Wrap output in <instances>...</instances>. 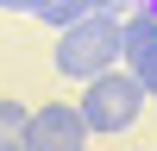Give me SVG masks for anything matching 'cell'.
<instances>
[{"label": "cell", "mask_w": 157, "mask_h": 151, "mask_svg": "<svg viewBox=\"0 0 157 151\" xmlns=\"http://www.w3.org/2000/svg\"><path fill=\"white\" fill-rule=\"evenodd\" d=\"M88 13H101L94 0H44L32 19H44V25H57V32H69V25H75V19H88Z\"/></svg>", "instance_id": "5"}, {"label": "cell", "mask_w": 157, "mask_h": 151, "mask_svg": "<svg viewBox=\"0 0 157 151\" xmlns=\"http://www.w3.org/2000/svg\"><path fill=\"white\" fill-rule=\"evenodd\" d=\"M25 101H0V151H25Z\"/></svg>", "instance_id": "6"}, {"label": "cell", "mask_w": 157, "mask_h": 151, "mask_svg": "<svg viewBox=\"0 0 157 151\" xmlns=\"http://www.w3.org/2000/svg\"><path fill=\"white\" fill-rule=\"evenodd\" d=\"M75 113H82V126H88V138H113V132H126V126H138V113H145V95H138V82L126 69H107V76H94V82L82 88V101H75Z\"/></svg>", "instance_id": "2"}, {"label": "cell", "mask_w": 157, "mask_h": 151, "mask_svg": "<svg viewBox=\"0 0 157 151\" xmlns=\"http://www.w3.org/2000/svg\"><path fill=\"white\" fill-rule=\"evenodd\" d=\"M0 6H6V13H38L44 0H0Z\"/></svg>", "instance_id": "8"}, {"label": "cell", "mask_w": 157, "mask_h": 151, "mask_svg": "<svg viewBox=\"0 0 157 151\" xmlns=\"http://www.w3.org/2000/svg\"><path fill=\"white\" fill-rule=\"evenodd\" d=\"M120 63L126 76L138 82V95H157V19L151 13H132V19H120Z\"/></svg>", "instance_id": "4"}, {"label": "cell", "mask_w": 157, "mask_h": 151, "mask_svg": "<svg viewBox=\"0 0 157 151\" xmlns=\"http://www.w3.org/2000/svg\"><path fill=\"white\" fill-rule=\"evenodd\" d=\"M94 6L107 13V19H120V13H126V19H132V13H145V0H94Z\"/></svg>", "instance_id": "7"}, {"label": "cell", "mask_w": 157, "mask_h": 151, "mask_svg": "<svg viewBox=\"0 0 157 151\" xmlns=\"http://www.w3.org/2000/svg\"><path fill=\"white\" fill-rule=\"evenodd\" d=\"M25 151H88V126L75 101H50V107L25 113Z\"/></svg>", "instance_id": "3"}, {"label": "cell", "mask_w": 157, "mask_h": 151, "mask_svg": "<svg viewBox=\"0 0 157 151\" xmlns=\"http://www.w3.org/2000/svg\"><path fill=\"white\" fill-rule=\"evenodd\" d=\"M145 13H151V19H157V0H145Z\"/></svg>", "instance_id": "9"}, {"label": "cell", "mask_w": 157, "mask_h": 151, "mask_svg": "<svg viewBox=\"0 0 157 151\" xmlns=\"http://www.w3.org/2000/svg\"><path fill=\"white\" fill-rule=\"evenodd\" d=\"M50 63H57V76H69V82H82V88L94 82V76L120 69V19H107V13L75 19L69 32H57Z\"/></svg>", "instance_id": "1"}]
</instances>
